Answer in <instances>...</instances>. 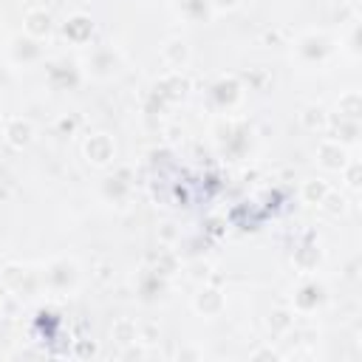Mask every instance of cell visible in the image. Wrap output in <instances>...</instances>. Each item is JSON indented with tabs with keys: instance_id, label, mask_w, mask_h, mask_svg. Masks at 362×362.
Wrapping results in <instances>:
<instances>
[{
	"instance_id": "obj_1",
	"label": "cell",
	"mask_w": 362,
	"mask_h": 362,
	"mask_svg": "<svg viewBox=\"0 0 362 362\" xmlns=\"http://www.w3.org/2000/svg\"><path fill=\"white\" fill-rule=\"evenodd\" d=\"M48 283L57 288V291H74L76 283H79V266L68 257H59L48 266Z\"/></svg>"
},
{
	"instance_id": "obj_2",
	"label": "cell",
	"mask_w": 362,
	"mask_h": 362,
	"mask_svg": "<svg viewBox=\"0 0 362 362\" xmlns=\"http://www.w3.org/2000/svg\"><path fill=\"white\" fill-rule=\"evenodd\" d=\"M113 153H116V147H113V139L107 136V133H93L88 141H85V156H88V161H93V164H107L110 158H113Z\"/></svg>"
},
{
	"instance_id": "obj_3",
	"label": "cell",
	"mask_w": 362,
	"mask_h": 362,
	"mask_svg": "<svg viewBox=\"0 0 362 362\" xmlns=\"http://www.w3.org/2000/svg\"><path fill=\"white\" fill-rule=\"evenodd\" d=\"M31 139H34L31 122H25V119H20V116H14V119L6 122V141H8L11 147H25V144H31Z\"/></svg>"
},
{
	"instance_id": "obj_4",
	"label": "cell",
	"mask_w": 362,
	"mask_h": 362,
	"mask_svg": "<svg viewBox=\"0 0 362 362\" xmlns=\"http://www.w3.org/2000/svg\"><path fill=\"white\" fill-rule=\"evenodd\" d=\"M345 147L337 139H328L320 144V164L328 170H345Z\"/></svg>"
},
{
	"instance_id": "obj_5",
	"label": "cell",
	"mask_w": 362,
	"mask_h": 362,
	"mask_svg": "<svg viewBox=\"0 0 362 362\" xmlns=\"http://www.w3.org/2000/svg\"><path fill=\"white\" fill-rule=\"evenodd\" d=\"M48 31H51V17H48L42 8H31V11L25 14V34L34 37V40H40V37H45Z\"/></svg>"
},
{
	"instance_id": "obj_6",
	"label": "cell",
	"mask_w": 362,
	"mask_h": 362,
	"mask_svg": "<svg viewBox=\"0 0 362 362\" xmlns=\"http://www.w3.org/2000/svg\"><path fill=\"white\" fill-rule=\"evenodd\" d=\"M161 54H164V59H167L173 68H181V65H187V59H189V48H187L184 40H167L164 48H161Z\"/></svg>"
},
{
	"instance_id": "obj_7",
	"label": "cell",
	"mask_w": 362,
	"mask_h": 362,
	"mask_svg": "<svg viewBox=\"0 0 362 362\" xmlns=\"http://www.w3.org/2000/svg\"><path fill=\"white\" fill-rule=\"evenodd\" d=\"M221 305H223V297H221V291H215V288H201V291L195 294V308H198L201 314L221 311Z\"/></svg>"
},
{
	"instance_id": "obj_8",
	"label": "cell",
	"mask_w": 362,
	"mask_h": 362,
	"mask_svg": "<svg viewBox=\"0 0 362 362\" xmlns=\"http://www.w3.org/2000/svg\"><path fill=\"white\" fill-rule=\"evenodd\" d=\"M79 31H85V34H90V31H93L90 20H88V17H82V14H76V17H71V20L65 23V37H71L74 42H82V34H79Z\"/></svg>"
},
{
	"instance_id": "obj_9",
	"label": "cell",
	"mask_w": 362,
	"mask_h": 362,
	"mask_svg": "<svg viewBox=\"0 0 362 362\" xmlns=\"http://www.w3.org/2000/svg\"><path fill=\"white\" fill-rule=\"evenodd\" d=\"M113 337H116L122 345L136 342V337H139V325H136L133 320H119V322L113 325Z\"/></svg>"
},
{
	"instance_id": "obj_10",
	"label": "cell",
	"mask_w": 362,
	"mask_h": 362,
	"mask_svg": "<svg viewBox=\"0 0 362 362\" xmlns=\"http://www.w3.org/2000/svg\"><path fill=\"white\" fill-rule=\"evenodd\" d=\"M325 192H328V184L320 181V178H311V181H305V187H303V198H305L308 204H320V201L325 198Z\"/></svg>"
},
{
	"instance_id": "obj_11",
	"label": "cell",
	"mask_w": 362,
	"mask_h": 362,
	"mask_svg": "<svg viewBox=\"0 0 362 362\" xmlns=\"http://www.w3.org/2000/svg\"><path fill=\"white\" fill-rule=\"evenodd\" d=\"M339 116H342V119H356V116H359V93H356V90H348V93L339 99Z\"/></svg>"
},
{
	"instance_id": "obj_12",
	"label": "cell",
	"mask_w": 362,
	"mask_h": 362,
	"mask_svg": "<svg viewBox=\"0 0 362 362\" xmlns=\"http://www.w3.org/2000/svg\"><path fill=\"white\" fill-rule=\"evenodd\" d=\"M320 206H322L325 212H331V215H339V212H345V198L328 189V192H325V198L320 201Z\"/></svg>"
},
{
	"instance_id": "obj_13",
	"label": "cell",
	"mask_w": 362,
	"mask_h": 362,
	"mask_svg": "<svg viewBox=\"0 0 362 362\" xmlns=\"http://www.w3.org/2000/svg\"><path fill=\"white\" fill-rule=\"evenodd\" d=\"M348 187H359V161H351V167H348Z\"/></svg>"
},
{
	"instance_id": "obj_14",
	"label": "cell",
	"mask_w": 362,
	"mask_h": 362,
	"mask_svg": "<svg viewBox=\"0 0 362 362\" xmlns=\"http://www.w3.org/2000/svg\"><path fill=\"white\" fill-rule=\"evenodd\" d=\"M209 6H212V8H218V11H229V8H235V6H238V0H209Z\"/></svg>"
},
{
	"instance_id": "obj_15",
	"label": "cell",
	"mask_w": 362,
	"mask_h": 362,
	"mask_svg": "<svg viewBox=\"0 0 362 362\" xmlns=\"http://www.w3.org/2000/svg\"><path fill=\"white\" fill-rule=\"evenodd\" d=\"M348 3H356V0H348Z\"/></svg>"
}]
</instances>
